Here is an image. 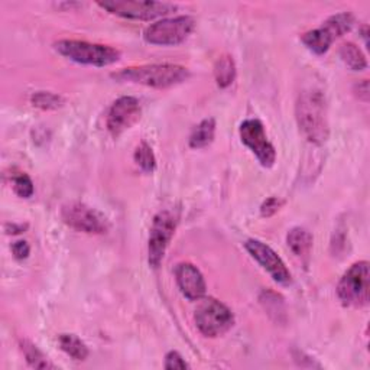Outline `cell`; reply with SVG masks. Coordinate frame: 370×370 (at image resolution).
<instances>
[{"mask_svg": "<svg viewBox=\"0 0 370 370\" xmlns=\"http://www.w3.org/2000/svg\"><path fill=\"white\" fill-rule=\"evenodd\" d=\"M61 217L65 225L87 234H103L108 227L104 215L83 203H69L62 206Z\"/></svg>", "mask_w": 370, "mask_h": 370, "instance_id": "30bf717a", "label": "cell"}, {"mask_svg": "<svg viewBox=\"0 0 370 370\" xmlns=\"http://www.w3.org/2000/svg\"><path fill=\"white\" fill-rule=\"evenodd\" d=\"M13 191L22 199H29L32 197V194L35 191L34 183L27 173H20L13 178Z\"/></svg>", "mask_w": 370, "mask_h": 370, "instance_id": "cb8c5ba5", "label": "cell"}, {"mask_svg": "<svg viewBox=\"0 0 370 370\" xmlns=\"http://www.w3.org/2000/svg\"><path fill=\"white\" fill-rule=\"evenodd\" d=\"M177 215L169 210L159 211L150 226L148 241V260L152 268H158L165 256L166 248L177 229Z\"/></svg>", "mask_w": 370, "mask_h": 370, "instance_id": "ba28073f", "label": "cell"}, {"mask_svg": "<svg viewBox=\"0 0 370 370\" xmlns=\"http://www.w3.org/2000/svg\"><path fill=\"white\" fill-rule=\"evenodd\" d=\"M353 25H355V16L350 12H341L330 16L321 25V28L334 42L337 38L343 36L347 32H350Z\"/></svg>", "mask_w": 370, "mask_h": 370, "instance_id": "5bb4252c", "label": "cell"}, {"mask_svg": "<svg viewBox=\"0 0 370 370\" xmlns=\"http://www.w3.org/2000/svg\"><path fill=\"white\" fill-rule=\"evenodd\" d=\"M301 41H302L304 45H306L311 52H314L317 55H322V54L327 52L332 47V43H333L330 36L324 32V29L321 27L317 29L308 31L307 34H304Z\"/></svg>", "mask_w": 370, "mask_h": 370, "instance_id": "ac0fdd59", "label": "cell"}, {"mask_svg": "<svg viewBox=\"0 0 370 370\" xmlns=\"http://www.w3.org/2000/svg\"><path fill=\"white\" fill-rule=\"evenodd\" d=\"M245 248L249 252V255L272 276L275 282H278L279 285L288 287L291 284L292 275L290 269L272 248H269L264 242L255 241V239H249V241L245 243Z\"/></svg>", "mask_w": 370, "mask_h": 370, "instance_id": "8fae6325", "label": "cell"}, {"mask_svg": "<svg viewBox=\"0 0 370 370\" xmlns=\"http://www.w3.org/2000/svg\"><path fill=\"white\" fill-rule=\"evenodd\" d=\"M337 295L343 306L363 308L370 299V272L369 262H356L340 279Z\"/></svg>", "mask_w": 370, "mask_h": 370, "instance_id": "277c9868", "label": "cell"}, {"mask_svg": "<svg viewBox=\"0 0 370 370\" xmlns=\"http://www.w3.org/2000/svg\"><path fill=\"white\" fill-rule=\"evenodd\" d=\"M188 363L183 359V356L178 352H169L165 356V369L168 370H184L188 369Z\"/></svg>", "mask_w": 370, "mask_h": 370, "instance_id": "d4e9b609", "label": "cell"}, {"mask_svg": "<svg viewBox=\"0 0 370 370\" xmlns=\"http://www.w3.org/2000/svg\"><path fill=\"white\" fill-rule=\"evenodd\" d=\"M141 119V103L136 97L123 96L118 99L107 113V129L113 136L122 135Z\"/></svg>", "mask_w": 370, "mask_h": 370, "instance_id": "7c38bea8", "label": "cell"}, {"mask_svg": "<svg viewBox=\"0 0 370 370\" xmlns=\"http://www.w3.org/2000/svg\"><path fill=\"white\" fill-rule=\"evenodd\" d=\"M188 77V69L178 64H148L112 74V78L119 83H134L152 89H169L184 83Z\"/></svg>", "mask_w": 370, "mask_h": 370, "instance_id": "7a4b0ae2", "label": "cell"}, {"mask_svg": "<svg viewBox=\"0 0 370 370\" xmlns=\"http://www.w3.org/2000/svg\"><path fill=\"white\" fill-rule=\"evenodd\" d=\"M135 162L139 165V168L143 171V172H154L155 168H157V158H155V154L154 150H152V148L146 143V142H142L136 150H135Z\"/></svg>", "mask_w": 370, "mask_h": 370, "instance_id": "7402d4cb", "label": "cell"}, {"mask_svg": "<svg viewBox=\"0 0 370 370\" xmlns=\"http://www.w3.org/2000/svg\"><path fill=\"white\" fill-rule=\"evenodd\" d=\"M242 142L253 152L259 164L264 168H271L276 159V150L269 142L265 132L264 123L257 119H248L241 124L239 129Z\"/></svg>", "mask_w": 370, "mask_h": 370, "instance_id": "9c48e42d", "label": "cell"}, {"mask_svg": "<svg viewBox=\"0 0 370 370\" xmlns=\"http://www.w3.org/2000/svg\"><path fill=\"white\" fill-rule=\"evenodd\" d=\"M282 204L284 203H282V200H279L278 197H269L262 203V206H260V214H262V217H272L275 213L279 211Z\"/></svg>", "mask_w": 370, "mask_h": 370, "instance_id": "484cf974", "label": "cell"}, {"mask_svg": "<svg viewBox=\"0 0 370 370\" xmlns=\"http://www.w3.org/2000/svg\"><path fill=\"white\" fill-rule=\"evenodd\" d=\"M214 77L217 81V85L226 89V87L232 85V83L236 78V64L233 57L230 55H222L214 64Z\"/></svg>", "mask_w": 370, "mask_h": 370, "instance_id": "e0dca14e", "label": "cell"}, {"mask_svg": "<svg viewBox=\"0 0 370 370\" xmlns=\"http://www.w3.org/2000/svg\"><path fill=\"white\" fill-rule=\"evenodd\" d=\"M363 39H364V43L367 45V27H363V34H362Z\"/></svg>", "mask_w": 370, "mask_h": 370, "instance_id": "f1b7e54d", "label": "cell"}, {"mask_svg": "<svg viewBox=\"0 0 370 370\" xmlns=\"http://www.w3.org/2000/svg\"><path fill=\"white\" fill-rule=\"evenodd\" d=\"M287 242L295 256L307 257L313 248V234L304 227H294L287 236Z\"/></svg>", "mask_w": 370, "mask_h": 370, "instance_id": "9a60e30c", "label": "cell"}, {"mask_svg": "<svg viewBox=\"0 0 370 370\" xmlns=\"http://www.w3.org/2000/svg\"><path fill=\"white\" fill-rule=\"evenodd\" d=\"M195 325L206 337H219L227 333L234 322L229 307L214 298H206L194 314Z\"/></svg>", "mask_w": 370, "mask_h": 370, "instance_id": "8992f818", "label": "cell"}, {"mask_svg": "<svg viewBox=\"0 0 370 370\" xmlns=\"http://www.w3.org/2000/svg\"><path fill=\"white\" fill-rule=\"evenodd\" d=\"M176 279L180 291L190 301H199L206 295V280L197 266L181 262L176 268Z\"/></svg>", "mask_w": 370, "mask_h": 370, "instance_id": "4fadbf2b", "label": "cell"}, {"mask_svg": "<svg viewBox=\"0 0 370 370\" xmlns=\"http://www.w3.org/2000/svg\"><path fill=\"white\" fill-rule=\"evenodd\" d=\"M31 101L35 107L42 108V111H57L64 104V99L51 92H36L32 94Z\"/></svg>", "mask_w": 370, "mask_h": 370, "instance_id": "603a6c76", "label": "cell"}, {"mask_svg": "<svg viewBox=\"0 0 370 370\" xmlns=\"http://www.w3.org/2000/svg\"><path fill=\"white\" fill-rule=\"evenodd\" d=\"M12 253L15 256V259L17 260H24L29 256L31 253V248L25 241H17L12 245Z\"/></svg>", "mask_w": 370, "mask_h": 370, "instance_id": "4316f807", "label": "cell"}, {"mask_svg": "<svg viewBox=\"0 0 370 370\" xmlns=\"http://www.w3.org/2000/svg\"><path fill=\"white\" fill-rule=\"evenodd\" d=\"M341 61L353 71H362L367 69V61L364 54L353 42H346L340 47Z\"/></svg>", "mask_w": 370, "mask_h": 370, "instance_id": "d6986e66", "label": "cell"}, {"mask_svg": "<svg viewBox=\"0 0 370 370\" xmlns=\"http://www.w3.org/2000/svg\"><path fill=\"white\" fill-rule=\"evenodd\" d=\"M215 134V120L213 118L201 120L192 129L190 135V146L194 149H201L208 146L214 141Z\"/></svg>", "mask_w": 370, "mask_h": 370, "instance_id": "2e32d148", "label": "cell"}, {"mask_svg": "<svg viewBox=\"0 0 370 370\" xmlns=\"http://www.w3.org/2000/svg\"><path fill=\"white\" fill-rule=\"evenodd\" d=\"M297 122L302 136L313 145H322L329 139V119L325 96L317 89L304 90L295 106Z\"/></svg>", "mask_w": 370, "mask_h": 370, "instance_id": "6da1fadb", "label": "cell"}, {"mask_svg": "<svg viewBox=\"0 0 370 370\" xmlns=\"http://www.w3.org/2000/svg\"><path fill=\"white\" fill-rule=\"evenodd\" d=\"M359 99H362L363 101L369 100V83L367 80H363L362 83H359Z\"/></svg>", "mask_w": 370, "mask_h": 370, "instance_id": "83f0119b", "label": "cell"}, {"mask_svg": "<svg viewBox=\"0 0 370 370\" xmlns=\"http://www.w3.org/2000/svg\"><path fill=\"white\" fill-rule=\"evenodd\" d=\"M58 343L61 350L74 360H85L89 357V349H87L85 343L74 334H61Z\"/></svg>", "mask_w": 370, "mask_h": 370, "instance_id": "ffe728a7", "label": "cell"}, {"mask_svg": "<svg viewBox=\"0 0 370 370\" xmlns=\"http://www.w3.org/2000/svg\"><path fill=\"white\" fill-rule=\"evenodd\" d=\"M195 20L191 16H176L161 19L149 25L143 32V39L152 45H178L194 31Z\"/></svg>", "mask_w": 370, "mask_h": 370, "instance_id": "5b68a950", "label": "cell"}, {"mask_svg": "<svg viewBox=\"0 0 370 370\" xmlns=\"http://www.w3.org/2000/svg\"><path fill=\"white\" fill-rule=\"evenodd\" d=\"M20 350L27 357V362L34 369H54L55 366L48 360V357L43 355L35 344L28 340H20Z\"/></svg>", "mask_w": 370, "mask_h": 370, "instance_id": "44dd1931", "label": "cell"}, {"mask_svg": "<svg viewBox=\"0 0 370 370\" xmlns=\"http://www.w3.org/2000/svg\"><path fill=\"white\" fill-rule=\"evenodd\" d=\"M97 5L112 15L136 20H152L177 9V5L173 3L150 2V0H106Z\"/></svg>", "mask_w": 370, "mask_h": 370, "instance_id": "52a82bcc", "label": "cell"}, {"mask_svg": "<svg viewBox=\"0 0 370 370\" xmlns=\"http://www.w3.org/2000/svg\"><path fill=\"white\" fill-rule=\"evenodd\" d=\"M54 47L62 57L77 64L93 65V67H107L120 59V52L118 50L87 41L62 39L55 42Z\"/></svg>", "mask_w": 370, "mask_h": 370, "instance_id": "3957f363", "label": "cell"}]
</instances>
